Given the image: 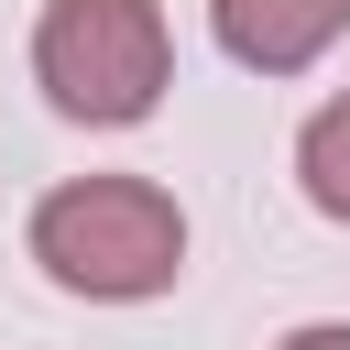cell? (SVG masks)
I'll use <instances>...</instances> for the list:
<instances>
[{
	"mask_svg": "<svg viewBox=\"0 0 350 350\" xmlns=\"http://www.w3.org/2000/svg\"><path fill=\"white\" fill-rule=\"evenodd\" d=\"M33 262L88 306H142L186 273V219L153 175H77L33 208Z\"/></svg>",
	"mask_w": 350,
	"mask_h": 350,
	"instance_id": "6da1fadb",
	"label": "cell"
},
{
	"mask_svg": "<svg viewBox=\"0 0 350 350\" xmlns=\"http://www.w3.org/2000/svg\"><path fill=\"white\" fill-rule=\"evenodd\" d=\"M33 77L66 120L88 131H131L153 120L164 77H175V33H164V0H44L33 22Z\"/></svg>",
	"mask_w": 350,
	"mask_h": 350,
	"instance_id": "7a4b0ae2",
	"label": "cell"
},
{
	"mask_svg": "<svg viewBox=\"0 0 350 350\" xmlns=\"http://www.w3.org/2000/svg\"><path fill=\"white\" fill-rule=\"evenodd\" d=\"M208 33L252 77H295L350 33V0H208Z\"/></svg>",
	"mask_w": 350,
	"mask_h": 350,
	"instance_id": "3957f363",
	"label": "cell"
},
{
	"mask_svg": "<svg viewBox=\"0 0 350 350\" xmlns=\"http://www.w3.org/2000/svg\"><path fill=\"white\" fill-rule=\"evenodd\" d=\"M295 186L317 219H350V98H328L306 131H295Z\"/></svg>",
	"mask_w": 350,
	"mask_h": 350,
	"instance_id": "277c9868",
	"label": "cell"
},
{
	"mask_svg": "<svg viewBox=\"0 0 350 350\" xmlns=\"http://www.w3.org/2000/svg\"><path fill=\"white\" fill-rule=\"evenodd\" d=\"M273 350H350V328H295V339H273Z\"/></svg>",
	"mask_w": 350,
	"mask_h": 350,
	"instance_id": "5b68a950",
	"label": "cell"
}]
</instances>
